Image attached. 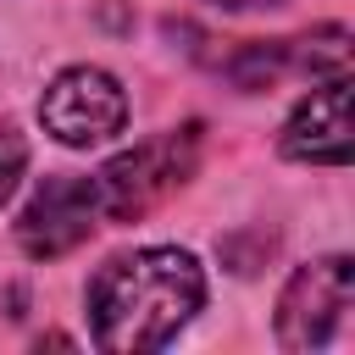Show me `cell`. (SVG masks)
I'll return each instance as SVG.
<instances>
[{
  "label": "cell",
  "mask_w": 355,
  "mask_h": 355,
  "mask_svg": "<svg viewBox=\"0 0 355 355\" xmlns=\"http://www.w3.org/2000/svg\"><path fill=\"white\" fill-rule=\"evenodd\" d=\"M39 116H44V128H50L61 144L83 150V144H105L111 133H122L128 100H122V89H116L111 72H100V67H72V72H61V78L44 89Z\"/></svg>",
  "instance_id": "4"
},
{
  "label": "cell",
  "mask_w": 355,
  "mask_h": 355,
  "mask_svg": "<svg viewBox=\"0 0 355 355\" xmlns=\"http://www.w3.org/2000/svg\"><path fill=\"white\" fill-rule=\"evenodd\" d=\"M200 161V122H183L161 139H144L133 144L128 155L105 161L100 178H94V205L105 222H139L150 216Z\"/></svg>",
  "instance_id": "2"
},
{
  "label": "cell",
  "mask_w": 355,
  "mask_h": 355,
  "mask_svg": "<svg viewBox=\"0 0 355 355\" xmlns=\"http://www.w3.org/2000/svg\"><path fill=\"white\" fill-rule=\"evenodd\" d=\"M283 155L322 161V166H344L349 161V78L344 72L327 78L322 89H311V100L288 116Z\"/></svg>",
  "instance_id": "6"
},
{
  "label": "cell",
  "mask_w": 355,
  "mask_h": 355,
  "mask_svg": "<svg viewBox=\"0 0 355 355\" xmlns=\"http://www.w3.org/2000/svg\"><path fill=\"white\" fill-rule=\"evenodd\" d=\"M94 222H100L94 183L61 172V178H44V189L28 200V211H22V222H17V239H22L28 255L55 261V255L78 250V244L94 233Z\"/></svg>",
  "instance_id": "5"
},
{
  "label": "cell",
  "mask_w": 355,
  "mask_h": 355,
  "mask_svg": "<svg viewBox=\"0 0 355 355\" xmlns=\"http://www.w3.org/2000/svg\"><path fill=\"white\" fill-rule=\"evenodd\" d=\"M222 11H261V6H283V0H211Z\"/></svg>",
  "instance_id": "9"
},
{
  "label": "cell",
  "mask_w": 355,
  "mask_h": 355,
  "mask_svg": "<svg viewBox=\"0 0 355 355\" xmlns=\"http://www.w3.org/2000/svg\"><path fill=\"white\" fill-rule=\"evenodd\" d=\"M22 166H28V144H22V133H17V128H0V205H6V194L17 189Z\"/></svg>",
  "instance_id": "8"
},
{
  "label": "cell",
  "mask_w": 355,
  "mask_h": 355,
  "mask_svg": "<svg viewBox=\"0 0 355 355\" xmlns=\"http://www.w3.org/2000/svg\"><path fill=\"white\" fill-rule=\"evenodd\" d=\"M344 67H349V33L344 28H316L305 39H283V72L338 78Z\"/></svg>",
  "instance_id": "7"
},
{
  "label": "cell",
  "mask_w": 355,
  "mask_h": 355,
  "mask_svg": "<svg viewBox=\"0 0 355 355\" xmlns=\"http://www.w3.org/2000/svg\"><path fill=\"white\" fill-rule=\"evenodd\" d=\"M205 300V277L194 255L183 250H139L116 255L100 266L89 283V322L94 344L133 355V349H161Z\"/></svg>",
  "instance_id": "1"
},
{
  "label": "cell",
  "mask_w": 355,
  "mask_h": 355,
  "mask_svg": "<svg viewBox=\"0 0 355 355\" xmlns=\"http://www.w3.org/2000/svg\"><path fill=\"white\" fill-rule=\"evenodd\" d=\"M349 305H355V266L344 255L300 266L288 277L283 300H277V338H283V349H322L338 333Z\"/></svg>",
  "instance_id": "3"
}]
</instances>
